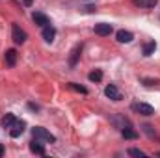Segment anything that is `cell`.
I'll list each match as a JSON object with an SVG mask.
<instances>
[{
  "label": "cell",
  "mask_w": 160,
  "mask_h": 158,
  "mask_svg": "<svg viewBox=\"0 0 160 158\" xmlns=\"http://www.w3.org/2000/svg\"><path fill=\"white\" fill-rule=\"evenodd\" d=\"M54 37H56V28L50 26V24H47V26L43 28V39L47 41V43H52Z\"/></svg>",
  "instance_id": "cell-9"
},
{
  "label": "cell",
  "mask_w": 160,
  "mask_h": 158,
  "mask_svg": "<svg viewBox=\"0 0 160 158\" xmlns=\"http://www.w3.org/2000/svg\"><path fill=\"white\" fill-rule=\"evenodd\" d=\"M142 82H143V86H147V87H153V86H158V80L155 78H143L142 80Z\"/></svg>",
  "instance_id": "cell-20"
},
{
  "label": "cell",
  "mask_w": 160,
  "mask_h": 158,
  "mask_svg": "<svg viewBox=\"0 0 160 158\" xmlns=\"http://www.w3.org/2000/svg\"><path fill=\"white\" fill-rule=\"evenodd\" d=\"M15 63H17V50H15V48L6 50V65H8V67H13Z\"/></svg>",
  "instance_id": "cell-12"
},
{
  "label": "cell",
  "mask_w": 160,
  "mask_h": 158,
  "mask_svg": "<svg viewBox=\"0 0 160 158\" xmlns=\"http://www.w3.org/2000/svg\"><path fill=\"white\" fill-rule=\"evenodd\" d=\"M121 136H123L125 140H136V138H138V132H136V130H132V126H130V125H127V126H123V128H121Z\"/></svg>",
  "instance_id": "cell-13"
},
{
  "label": "cell",
  "mask_w": 160,
  "mask_h": 158,
  "mask_svg": "<svg viewBox=\"0 0 160 158\" xmlns=\"http://www.w3.org/2000/svg\"><path fill=\"white\" fill-rule=\"evenodd\" d=\"M157 156H160V151H158V153H157Z\"/></svg>",
  "instance_id": "cell-25"
},
{
  "label": "cell",
  "mask_w": 160,
  "mask_h": 158,
  "mask_svg": "<svg viewBox=\"0 0 160 158\" xmlns=\"http://www.w3.org/2000/svg\"><path fill=\"white\" fill-rule=\"evenodd\" d=\"M32 134H34L36 138H39L41 141H48V143H54V141H56V138H54L47 128H43V126H34V128H32Z\"/></svg>",
  "instance_id": "cell-2"
},
{
  "label": "cell",
  "mask_w": 160,
  "mask_h": 158,
  "mask_svg": "<svg viewBox=\"0 0 160 158\" xmlns=\"http://www.w3.org/2000/svg\"><path fill=\"white\" fill-rule=\"evenodd\" d=\"M128 155L130 156H138V158H147V153H143L140 149H128Z\"/></svg>",
  "instance_id": "cell-19"
},
{
  "label": "cell",
  "mask_w": 160,
  "mask_h": 158,
  "mask_svg": "<svg viewBox=\"0 0 160 158\" xmlns=\"http://www.w3.org/2000/svg\"><path fill=\"white\" fill-rule=\"evenodd\" d=\"M143 130H145L151 138H157V132H153V126H151V125H143Z\"/></svg>",
  "instance_id": "cell-21"
},
{
  "label": "cell",
  "mask_w": 160,
  "mask_h": 158,
  "mask_svg": "<svg viewBox=\"0 0 160 158\" xmlns=\"http://www.w3.org/2000/svg\"><path fill=\"white\" fill-rule=\"evenodd\" d=\"M32 19H34V22L41 26V28H45L47 24H50V21H48V17L45 15V13H39V11H36L34 15H32Z\"/></svg>",
  "instance_id": "cell-7"
},
{
  "label": "cell",
  "mask_w": 160,
  "mask_h": 158,
  "mask_svg": "<svg viewBox=\"0 0 160 158\" xmlns=\"http://www.w3.org/2000/svg\"><path fill=\"white\" fill-rule=\"evenodd\" d=\"M80 54H82V45H77V47L71 50V56H69V67H75V65H77Z\"/></svg>",
  "instance_id": "cell-10"
},
{
  "label": "cell",
  "mask_w": 160,
  "mask_h": 158,
  "mask_svg": "<svg viewBox=\"0 0 160 158\" xmlns=\"http://www.w3.org/2000/svg\"><path fill=\"white\" fill-rule=\"evenodd\" d=\"M24 128H26V123H24V121H19V119H17V121H15V123L11 125L9 136H11V138H19V136H21V134L24 132Z\"/></svg>",
  "instance_id": "cell-4"
},
{
  "label": "cell",
  "mask_w": 160,
  "mask_h": 158,
  "mask_svg": "<svg viewBox=\"0 0 160 158\" xmlns=\"http://www.w3.org/2000/svg\"><path fill=\"white\" fill-rule=\"evenodd\" d=\"M71 89H75V91H78V93H82V95H88V87H84V86H80V84H75V82H69L67 84Z\"/></svg>",
  "instance_id": "cell-18"
},
{
  "label": "cell",
  "mask_w": 160,
  "mask_h": 158,
  "mask_svg": "<svg viewBox=\"0 0 160 158\" xmlns=\"http://www.w3.org/2000/svg\"><path fill=\"white\" fill-rule=\"evenodd\" d=\"M132 4L136 7H145V9H151L158 4V0H132Z\"/></svg>",
  "instance_id": "cell-14"
},
{
  "label": "cell",
  "mask_w": 160,
  "mask_h": 158,
  "mask_svg": "<svg viewBox=\"0 0 160 158\" xmlns=\"http://www.w3.org/2000/svg\"><path fill=\"white\" fill-rule=\"evenodd\" d=\"M30 151L36 153V155H45V147H43V143H41L39 138L34 136V140L30 141Z\"/></svg>",
  "instance_id": "cell-8"
},
{
  "label": "cell",
  "mask_w": 160,
  "mask_h": 158,
  "mask_svg": "<svg viewBox=\"0 0 160 158\" xmlns=\"http://www.w3.org/2000/svg\"><path fill=\"white\" fill-rule=\"evenodd\" d=\"M11 37H13V41H15L17 45H22L28 36H26V32H24L19 24H13V26H11Z\"/></svg>",
  "instance_id": "cell-3"
},
{
  "label": "cell",
  "mask_w": 160,
  "mask_h": 158,
  "mask_svg": "<svg viewBox=\"0 0 160 158\" xmlns=\"http://www.w3.org/2000/svg\"><path fill=\"white\" fill-rule=\"evenodd\" d=\"M4 155V145H0V156Z\"/></svg>",
  "instance_id": "cell-24"
},
{
  "label": "cell",
  "mask_w": 160,
  "mask_h": 158,
  "mask_svg": "<svg viewBox=\"0 0 160 158\" xmlns=\"http://www.w3.org/2000/svg\"><path fill=\"white\" fill-rule=\"evenodd\" d=\"M15 121H17V119H15V116H13V114H6V116L2 117V121H0V123H2V126H4V128H11V125H13Z\"/></svg>",
  "instance_id": "cell-15"
},
{
  "label": "cell",
  "mask_w": 160,
  "mask_h": 158,
  "mask_svg": "<svg viewBox=\"0 0 160 158\" xmlns=\"http://www.w3.org/2000/svg\"><path fill=\"white\" fill-rule=\"evenodd\" d=\"M28 108H30V110H36V112L39 110V106H38V104H34V102H30V104H28Z\"/></svg>",
  "instance_id": "cell-22"
},
{
  "label": "cell",
  "mask_w": 160,
  "mask_h": 158,
  "mask_svg": "<svg viewBox=\"0 0 160 158\" xmlns=\"http://www.w3.org/2000/svg\"><path fill=\"white\" fill-rule=\"evenodd\" d=\"M116 39L119 41V43H130V41L134 39V36H132V32H128V30H119V32L116 34Z\"/></svg>",
  "instance_id": "cell-11"
},
{
  "label": "cell",
  "mask_w": 160,
  "mask_h": 158,
  "mask_svg": "<svg viewBox=\"0 0 160 158\" xmlns=\"http://www.w3.org/2000/svg\"><path fill=\"white\" fill-rule=\"evenodd\" d=\"M155 48H157V43H155V41L145 43V45H143V56H151V54L155 52Z\"/></svg>",
  "instance_id": "cell-16"
},
{
  "label": "cell",
  "mask_w": 160,
  "mask_h": 158,
  "mask_svg": "<svg viewBox=\"0 0 160 158\" xmlns=\"http://www.w3.org/2000/svg\"><path fill=\"white\" fill-rule=\"evenodd\" d=\"M130 108H132V112H136L140 116H155V108L145 102H132Z\"/></svg>",
  "instance_id": "cell-1"
},
{
  "label": "cell",
  "mask_w": 160,
  "mask_h": 158,
  "mask_svg": "<svg viewBox=\"0 0 160 158\" xmlns=\"http://www.w3.org/2000/svg\"><path fill=\"white\" fill-rule=\"evenodd\" d=\"M95 34L97 36H110L112 34V24H108V22H99V24H95Z\"/></svg>",
  "instance_id": "cell-5"
},
{
  "label": "cell",
  "mask_w": 160,
  "mask_h": 158,
  "mask_svg": "<svg viewBox=\"0 0 160 158\" xmlns=\"http://www.w3.org/2000/svg\"><path fill=\"white\" fill-rule=\"evenodd\" d=\"M32 2H34V0H22V4H24V6H32Z\"/></svg>",
  "instance_id": "cell-23"
},
{
  "label": "cell",
  "mask_w": 160,
  "mask_h": 158,
  "mask_svg": "<svg viewBox=\"0 0 160 158\" xmlns=\"http://www.w3.org/2000/svg\"><path fill=\"white\" fill-rule=\"evenodd\" d=\"M104 95H106L108 99H112V101H121L119 89H118L114 84H110V86H106V87H104Z\"/></svg>",
  "instance_id": "cell-6"
},
{
  "label": "cell",
  "mask_w": 160,
  "mask_h": 158,
  "mask_svg": "<svg viewBox=\"0 0 160 158\" xmlns=\"http://www.w3.org/2000/svg\"><path fill=\"white\" fill-rule=\"evenodd\" d=\"M88 78L91 80V82H101V80H102V71L95 69V71H91V73L88 75Z\"/></svg>",
  "instance_id": "cell-17"
}]
</instances>
